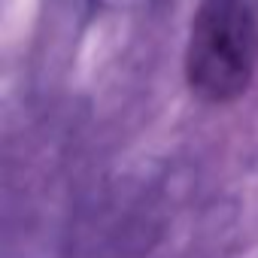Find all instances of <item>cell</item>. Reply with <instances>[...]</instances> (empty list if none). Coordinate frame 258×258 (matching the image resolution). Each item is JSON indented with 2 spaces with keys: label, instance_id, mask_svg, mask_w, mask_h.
Returning a JSON list of instances; mask_svg holds the SVG:
<instances>
[{
  "label": "cell",
  "instance_id": "cell-1",
  "mask_svg": "<svg viewBox=\"0 0 258 258\" xmlns=\"http://www.w3.org/2000/svg\"><path fill=\"white\" fill-rule=\"evenodd\" d=\"M182 70L191 94L213 106L249 91L258 70V19L246 0H201L188 25Z\"/></svg>",
  "mask_w": 258,
  "mask_h": 258
}]
</instances>
